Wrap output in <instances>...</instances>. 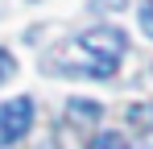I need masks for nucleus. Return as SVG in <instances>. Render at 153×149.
Masks as SVG:
<instances>
[{
    "instance_id": "6",
    "label": "nucleus",
    "mask_w": 153,
    "mask_h": 149,
    "mask_svg": "<svg viewBox=\"0 0 153 149\" xmlns=\"http://www.w3.org/2000/svg\"><path fill=\"white\" fill-rule=\"evenodd\" d=\"M141 29H145V37L153 42V0L145 4V8H141Z\"/></svg>"
},
{
    "instance_id": "4",
    "label": "nucleus",
    "mask_w": 153,
    "mask_h": 149,
    "mask_svg": "<svg viewBox=\"0 0 153 149\" xmlns=\"http://www.w3.org/2000/svg\"><path fill=\"white\" fill-rule=\"evenodd\" d=\"M87 149H141V145H132L124 133H100V137H91Z\"/></svg>"
},
{
    "instance_id": "5",
    "label": "nucleus",
    "mask_w": 153,
    "mask_h": 149,
    "mask_svg": "<svg viewBox=\"0 0 153 149\" xmlns=\"http://www.w3.org/2000/svg\"><path fill=\"white\" fill-rule=\"evenodd\" d=\"M13 71H17L13 54H8V50H0V83H4V79H13Z\"/></svg>"
},
{
    "instance_id": "2",
    "label": "nucleus",
    "mask_w": 153,
    "mask_h": 149,
    "mask_svg": "<svg viewBox=\"0 0 153 149\" xmlns=\"http://www.w3.org/2000/svg\"><path fill=\"white\" fill-rule=\"evenodd\" d=\"M29 124H33V99L29 95L4 99V104H0V149L17 145V141L29 133Z\"/></svg>"
},
{
    "instance_id": "1",
    "label": "nucleus",
    "mask_w": 153,
    "mask_h": 149,
    "mask_svg": "<svg viewBox=\"0 0 153 149\" xmlns=\"http://www.w3.org/2000/svg\"><path fill=\"white\" fill-rule=\"evenodd\" d=\"M124 58V33L120 29H87L66 42L62 50V66L66 71H79V74H91V79H112L116 66Z\"/></svg>"
},
{
    "instance_id": "3",
    "label": "nucleus",
    "mask_w": 153,
    "mask_h": 149,
    "mask_svg": "<svg viewBox=\"0 0 153 149\" xmlns=\"http://www.w3.org/2000/svg\"><path fill=\"white\" fill-rule=\"evenodd\" d=\"M66 116H71V124H95V120H100V104H87V99H71Z\"/></svg>"
}]
</instances>
